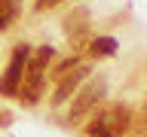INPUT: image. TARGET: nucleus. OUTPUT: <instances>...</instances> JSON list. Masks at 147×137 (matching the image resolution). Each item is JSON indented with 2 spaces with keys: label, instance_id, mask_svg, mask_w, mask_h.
Here are the masks:
<instances>
[{
  "label": "nucleus",
  "instance_id": "obj_9",
  "mask_svg": "<svg viewBox=\"0 0 147 137\" xmlns=\"http://www.w3.org/2000/svg\"><path fill=\"white\" fill-rule=\"evenodd\" d=\"M52 3H58V0H37V6L43 9V6H52Z\"/></svg>",
  "mask_w": 147,
  "mask_h": 137
},
{
  "label": "nucleus",
  "instance_id": "obj_8",
  "mask_svg": "<svg viewBox=\"0 0 147 137\" xmlns=\"http://www.w3.org/2000/svg\"><path fill=\"white\" fill-rule=\"evenodd\" d=\"M86 137H113V134H110L101 122H92V128H89V134H86Z\"/></svg>",
  "mask_w": 147,
  "mask_h": 137
},
{
  "label": "nucleus",
  "instance_id": "obj_5",
  "mask_svg": "<svg viewBox=\"0 0 147 137\" xmlns=\"http://www.w3.org/2000/svg\"><path fill=\"white\" fill-rule=\"evenodd\" d=\"M86 76H89V67H74L67 76H61V82H58V88H55V98H52V100H55V104L67 100L74 91H77V85L86 79Z\"/></svg>",
  "mask_w": 147,
  "mask_h": 137
},
{
  "label": "nucleus",
  "instance_id": "obj_4",
  "mask_svg": "<svg viewBox=\"0 0 147 137\" xmlns=\"http://www.w3.org/2000/svg\"><path fill=\"white\" fill-rule=\"evenodd\" d=\"M98 122L107 128L113 137H119V134L129 128V110L123 107V104H113V107H107V110L98 116Z\"/></svg>",
  "mask_w": 147,
  "mask_h": 137
},
{
  "label": "nucleus",
  "instance_id": "obj_6",
  "mask_svg": "<svg viewBox=\"0 0 147 137\" xmlns=\"http://www.w3.org/2000/svg\"><path fill=\"white\" fill-rule=\"evenodd\" d=\"M18 6H16V0H0V31H6L9 25H12V18H16Z\"/></svg>",
  "mask_w": 147,
  "mask_h": 137
},
{
  "label": "nucleus",
  "instance_id": "obj_1",
  "mask_svg": "<svg viewBox=\"0 0 147 137\" xmlns=\"http://www.w3.org/2000/svg\"><path fill=\"white\" fill-rule=\"evenodd\" d=\"M52 58V49L43 46L37 49L31 58H28V67H25V76H22V85H18V98L22 104H37L40 94H43V79H46V64Z\"/></svg>",
  "mask_w": 147,
  "mask_h": 137
},
{
  "label": "nucleus",
  "instance_id": "obj_2",
  "mask_svg": "<svg viewBox=\"0 0 147 137\" xmlns=\"http://www.w3.org/2000/svg\"><path fill=\"white\" fill-rule=\"evenodd\" d=\"M28 58H31L28 46H16V52L9 58V67H6V73H3V79H0V94H3V98L18 94V85H22V76H25Z\"/></svg>",
  "mask_w": 147,
  "mask_h": 137
},
{
  "label": "nucleus",
  "instance_id": "obj_3",
  "mask_svg": "<svg viewBox=\"0 0 147 137\" xmlns=\"http://www.w3.org/2000/svg\"><path fill=\"white\" fill-rule=\"evenodd\" d=\"M101 98H104V82L101 79H89L83 88H77L74 104H71V110H67V119H71V122L83 119L86 113H92V107H95Z\"/></svg>",
  "mask_w": 147,
  "mask_h": 137
},
{
  "label": "nucleus",
  "instance_id": "obj_7",
  "mask_svg": "<svg viewBox=\"0 0 147 137\" xmlns=\"http://www.w3.org/2000/svg\"><path fill=\"white\" fill-rule=\"evenodd\" d=\"M92 52H95V55H113V52H117V40H110V37H98V40L92 43Z\"/></svg>",
  "mask_w": 147,
  "mask_h": 137
}]
</instances>
